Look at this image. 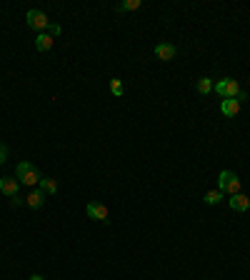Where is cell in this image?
<instances>
[{"label": "cell", "instance_id": "9a60e30c", "mask_svg": "<svg viewBox=\"0 0 250 280\" xmlns=\"http://www.w3.org/2000/svg\"><path fill=\"white\" fill-rule=\"evenodd\" d=\"M195 88H198L200 95H208V93H213V80H210V78H200Z\"/></svg>", "mask_w": 250, "mask_h": 280}, {"label": "cell", "instance_id": "4fadbf2b", "mask_svg": "<svg viewBox=\"0 0 250 280\" xmlns=\"http://www.w3.org/2000/svg\"><path fill=\"white\" fill-rule=\"evenodd\" d=\"M40 190L48 193V195H55V193H58V183H55V178H43V180H40Z\"/></svg>", "mask_w": 250, "mask_h": 280}, {"label": "cell", "instance_id": "d6986e66", "mask_svg": "<svg viewBox=\"0 0 250 280\" xmlns=\"http://www.w3.org/2000/svg\"><path fill=\"white\" fill-rule=\"evenodd\" d=\"M10 203H13V205H23V203H25V200H23V198H20V195H13V198H10Z\"/></svg>", "mask_w": 250, "mask_h": 280}, {"label": "cell", "instance_id": "277c9868", "mask_svg": "<svg viewBox=\"0 0 250 280\" xmlns=\"http://www.w3.org/2000/svg\"><path fill=\"white\" fill-rule=\"evenodd\" d=\"M25 20H28V25L33 30H48V25H50V20H48V15L43 10H28Z\"/></svg>", "mask_w": 250, "mask_h": 280}, {"label": "cell", "instance_id": "7c38bea8", "mask_svg": "<svg viewBox=\"0 0 250 280\" xmlns=\"http://www.w3.org/2000/svg\"><path fill=\"white\" fill-rule=\"evenodd\" d=\"M140 5H143L140 0H123V3L115 5V10H118V13H130V10H138Z\"/></svg>", "mask_w": 250, "mask_h": 280}, {"label": "cell", "instance_id": "ac0fdd59", "mask_svg": "<svg viewBox=\"0 0 250 280\" xmlns=\"http://www.w3.org/2000/svg\"><path fill=\"white\" fill-rule=\"evenodd\" d=\"M5 158H8V148H5L3 143H0V165L5 163Z\"/></svg>", "mask_w": 250, "mask_h": 280}, {"label": "cell", "instance_id": "e0dca14e", "mask_svg": "<svg viewBox=\"0 0 250 280\" xmlns=\"http://www.w3.org/2000/svg\"><path fill=\"white\" fill-rule=\"evenodd\" d=\"M48 35H50V38H55V35H60V25H55V23H50V25H48Z\"/></svg>", "mask_w": 250, "mask_h": 280}, {"label": "cell", "instance_id": "52a82bcc", "mask_svg": "<svg viewBox=\"0 0 250 280\" xmlns=\"http://www.w3.org/2000/svg\"><path fill=\"white\" fill-rule=\"evenodd\" d=\"M220 113H223L225 118H235V115L240 113V103H238L235 98H225V100H220Z\"/></svg>", "mask_w": 250, "mask_h": 280}, {"label": "cell", "instance_id": "ba28073f", "mask_svg": "<svg viewBox=\"0 0 250 280\" xmlns=\"http://www.w3.org/2000/svg\"><path fill=\"white\" fill-rule=\"evenodd\" d=\"M18 188H20V183H18V178H0V193H5V195H18Z\"/></svg>", "mask_w": 250, "mask_h": 280}, {"label": "cell", "instance_id": "3957f363", "mask_svg": "<svg viewBox=\"0 0 250 280\" xmlns=\"http://www.w3.org/2000/svg\"><path fill=\"white\" fill-rule=\"evenodd\" d=\"M213 90L225 100V98H238V93H240V83L238 80H233V78H225V80H218L215 85H213Z\"/></svg>", "mask_w": 250, "mask_h": 280}, {"label": "cell", "instance_id": "9c48e42d", "mask_svg": "<svg viewBox=\"0 0 250 280\" xmlns=\"http://www.w3.org/2000/svg\"><path fill=\"white\" fill-rule=\"evenodd\" d=\"M175 45H170V43H158L155 45V58L158 60H173L175 58Z\"/></svg>", "mask_w": 250, "mask_h": 280}, {"label": "cell", "instance_id": "7a4b0ae2", "mask_svg": "<svg viewBox=\"0 0 250 280\" xmlns=\"http://www.w3.org/2000/svg\"><path fill=\"white\" fill-rule=\"evenodd\" d=\"M218 185H220L218 190L225 193V195H238V193H240V178H238L233 170H220Z\"/></svg>", "mask_w": 250, "mask_h": 280}, {"label": "cell", "instance_id": "30bf717a", "mask_svg": "<svg viewBox=\"0 0 250 280\" xmlns=\"http://www.w3.org/2000/svg\"><path fill=\"white\" fill-rule=\"evenodd\" d=\"M43 203H45V193L38 188V190H30L28 195H25V205L28 208H33V210H38V208H43Z\"/></svg>", "mask_w": 250, "mask_h": 280}, {"label": "cell", "instance_id": "ffe728a7", "mask_svg": "<svg viewBox=\"0 0 250 280\" xmlns=\"http://www.w3.org/2000/svg\"><path fill=\"white\" fill-rule=\"evenodd\" d=\"M30 280H43V275H38V273H35V275H33Z\"/></svg>", "mask_w": 250, "mask_h": 280}, {"label": "cell", "instance_id": "8992f818", "mask_svg": "<svg viewBox=\"0 0 250 280\" xmlns=\"http://www.w3.org/2000/svg\"><path fill=\"white\" fill-rule=\"evenodd\" d=\"M228 205L235 210V213H245V210L250 208V198H248V195H243V193H238V195H230Z\"/></svg>", "mask_w": 250, "mask_h": 280}, {"label": "cell", "instance_id": "8fae6325", "mask_svg": "<svg viewBox=\"0 0 250 280\" xmlns=\"http://www.w3.org/2000/svg\"><path fill=\"white\" fill-rule=\"evenodd\" d=\"M35 48H38L40 53H48V50L53 48V38H50L48 33H40V35L35 38Z\"/></svg>", "mask_w": 250, "mask_h": 280}, {"label": "cell", "instance_id": "2e32d148", "mask_svg": "<svg viewBox=\"0 0 250 280\" xmlns=\"http://www.w3.org/2000/svg\"><path fill=\"white\" fill-rule=\"evenodd\" d=\"M110 93L118 95V98L123 95V80H120V78H113V80H110Z\"/></svg>", "mask_w": 250, "mask_h": 280}, {"label": "cell", "instance_id": "6da1fadb", "mask_svg": "<svg viewBox=\"0 0 250 280\" xmlns=\"http://www.w3.org/2000/svg\"><path fill=\"white\" fill-rule=\"evenodd\" d=\"M15 178H18V183L25 185V188H33L35 183L43 180V175L38 173V168H35L33 163H28V160L18 163V168H15Z\"/></svg>", "mask_w": 250, "mask_h": 280}, {"label": "cell", "instance_id": "5b68a950", "mask_svg": "<svg viewBox=\"0 0 250 280\" xmlns=\"http://www.w3.org/2000/svg\"><path fill=\"white\" fill-rule=\"evenodd\" d=\"M88 215L93 218V220H103V223H108V208L103 205V203H88Z\"/></svg>", "mask_w": 250, "mask_h": 280}, {"label": "cell", "instance_id": "5bb4252c", "mask_svg": "<svg viewBox=\"0 0 250 280\" xmlns=\"http://www.w3.org/2000/svg\"><path fill=\"white\" fill-rule=\"evenodd\" d=\"M203 200H205L208 205H218L220 200H225V193H220V190H208Z\"/></svg>", "mask_w": 250, "mask_h": 280}]
</instances>
